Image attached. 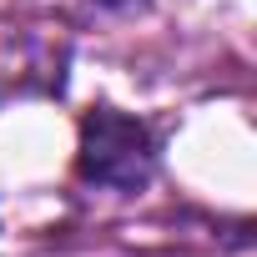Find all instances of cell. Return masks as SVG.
I'll list each match as a JSON object with an SVG mask.
<instances>
[{
  "mask_svg": "<svg viewBox=\"0 0 257 257\" xmlns=\"http://www.w3.org/2000/svg\"><path fill=\"white\" fill-rule=\"evenodd\" d=\"M76 177L101 192L132 197L157 177V132L142 116H126L116 106H96L81 116L76 142Z\"/></svg>",
  "mask_w": 257,
  "mask_h": 257,
  "instance_id": "cell-1",
  "label": "cell"
}]
</instances>
